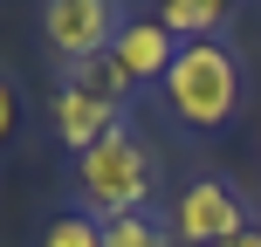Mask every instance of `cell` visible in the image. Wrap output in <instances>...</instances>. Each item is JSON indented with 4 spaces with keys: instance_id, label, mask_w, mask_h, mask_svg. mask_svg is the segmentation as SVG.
I'll list each match as a JSON object with an SVG mask.
<instances>
[{
    "instance_id": "obj_1",
    "label": "cell",
    "mask_w": 261,
    "mask_h": 247,
    "mask_svg": "<svg viewBox=\"0 0 261 247\" xmlns=\"http://www.w3.org/2000/svg\"><path fill=\"white\" fill-rule=\"evenodd\" d=\"M158 90H165L172 117L186 130H220V124H234L241 96H248V76H241V55L227 41H186Z\"/></svg>"
},
{
    "instance_id": "obj_2",
    "label": "cell",
    "mask_w": 261,
    "mask_h": 247,
    "mask_svg": "<svg viewBox=\"0 0 261 247\" xmlns=\"http://www.w3.org/2000/svg\"><path fill=\"white\" fill-rule=\"evenodd\" d=\"M151 185H158V165H151V151H144V138L130 124H117L103 144H90L76 158V199L96 220L151 213Z\"/></svg>"
},
{
    "instance_id": "obj_3",
    "label": "cell",
    "mask_w": 261,
    "mask_h": 247,
    "mask_svg": "<svg viewBox=\"0 0 261 247\" xmlns=\"http://www.w3.org/2000/svg\"><path fill=\"white\" fill-rule=\"evenodd\" d=\"M124 0H41V41H48L55 69H90L110 55V41L124 35Z\"/></svg>"
},
{
    "instance_id": "obj_4",
    "label": "cell",
    "mask_w": 261,
    "mask_h": 247,
    "mask_svg": "<svg viewBox=\"0 0 261 247\" xmlns=\"http://www.w3.org/2000/svg\"><path fill=\"white\" fill-rule=\"evenodd\" d=\"M48 117H55V138H62V151H90V144H103L110 130L124 124V103L117 96H103L90 76H62V90L48 96Z\"/></svg>"
},
{
    "instance_id": "obj_5",
    "label": "cell",
    "mask_w": 261,
    "mask_h": 247,
    "mask_svg": "<svg viewBox=\"0 0 261 247\" xmlns=\"http://www.w3.org/2000/svg\"><path fill=\"white\" fill-rule=\"evenodd\" d=\"M172 227H179L186 247H220V240H234L241 227H248V206H241L234 185L193 179V185L179 193V206H172Z\"/></svg>"
},
{
    "instance_id": "obj_6",
    "label": "cell",
    "mask_w": 261,
    "mask_h": 247,
    "mask_svg": "<svg viewBox=\"0 0 261 247\" xmlns=\"http://www.w3.org/2000/svg\"><path fill=\"white\" fill-rule=\"evenodd\" d=\"M179 48L186 41L172 35L165 21H124V35L110 41V62H117L130 83H165V69L179 62Z\"/></svg>"
},
{
    "instance_id": "obj_7",
    "label": "cell",
    "mask_w": 261,
    "mask_h": 247,
    "mask_svg": "<svg viewBox=\"0 0 261 247\" xmlns=\"http://www.w3.org/2000/svg\"><path fill=\"white\" fill-rule=\"evenodd\" d=\"M227 14H234V0H158V21L179 41H220Z\"/></svg>"
},
{
    "instance_id": "obj_8",
    "label": "cell",
    "mask_w": 261,
    "mask_h": 247,
    "mask_svg": "<svg viewBox=\"0 0 261 247\" xmlns=\"http://www.w3.org/2000/svg\"><path fill=\"white\" fill-rule=\"evenodd\" d=\"M103 247H172V227L158 213H124V220H103Z\"/></svg>"
},
{
    "instance_id": "obj_9",
    "label": "cell",
    "mask_w": 261,
    "mask_h": 247,
    "mask_svg": "<svg viewBox=\"0 0 261 247\" xmlns=\"http://www.w3.org/2000/svg\"><path fill=\"white\" fill-rule=\"evenodd\" d=\"M41 247H103V220L96 213H55L48 227H41Z\"/></svg>"
},
{
    "instance_id": "obj_10",
    "label": "cell",
    "mask_w": 261,
    "mask_h": 247,
    "mask_svg": "<svg viewBox=\"0 0 261 247\" xmlns=\"http://www.w3.org/2000/svg\"><path fill=\"white\" fill-rule=\"evenodd\" d=\"M21 138V83L0 69V144H14Z\"/></svg>"
},
{
    "instance_id": "obj_11",
    "label": "cell",
    "mask_w": 261,
    "mask_h": 247,
    "mask_svg": "<svg viewBox=\"0 0 261 247\" xmlns=\"http://www.w3.org/2000/svg\"><path fill=\"white\" fill-rule=\"evenodd\" d=\"M220 247H261V227H241L234 240H220Z\"/></svg>"
}]
</instances>
